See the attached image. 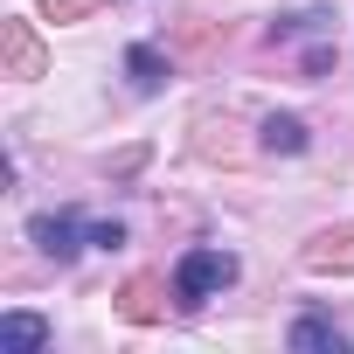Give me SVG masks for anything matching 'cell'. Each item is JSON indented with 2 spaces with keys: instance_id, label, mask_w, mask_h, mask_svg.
Wrapping results in <instances>:
<instances>
[{
  "instance_id": "1",
  "label": "cell",
  "mask_w": 354,
  "mask_h": 354,
  "mask_svg": "<svg viewBox=\"0 0 354 354\" xmlns=\"http://www.w3.org/2000/svg\"><path fill=\"white\" fill-rule=\"evenodd\" d=\"M230 285H236V257H230L223 243H195L181 264H174V299H181L188 313L209 306V299H223Z\"/></svg>"
},
{
  "instance_id": "2",
  "label": "cell",
  "mask_w": 354,
  "mask_h": 354,
  "mask_svg": "<svg viewBox=\"0 0 354 354\" xmlns=\"http://www.w3.org/2000/svg\"><path fill=\"white\" fill-rule=\"evenodd\" d=\"M28 236H35V250H42L49 264H70V257L91 243V223H84L77 209H49V216L28 223Z\"/></svg>"
},
{
  "instance_id": "3",
  "label": "cell",
  "mask_w": 354,
  "mask_h": 354,
  "mask_svg": "<svg viewBox=\"0 0 354 354\" xmlns=\"http://www.w3.org/2000/svg\"><path fill=\"white\" fill-rule=\"evenodd\" d=\"M306 271H354V223L319 230V236L306 243Z\"/></svg>"
},
{
  "instance_id": "4",
  "label": "cell",
  "mask_w": 354,
  "mask_h": 354,
  "mask_svg": "<svg viewBox=\"0 0 354 354\" xmlns=\"http://www.w3.org/2000/svg\"><path fill=\"white\" fill-rule=\"evenodd\" d=\"M56 340V326L42 313H0V347H15V354H42Z\"/></svg>"
},
{
  "instance_id": "5",
  "label": "cell",
  "mask_w": 354,
  "mask_h": 354,
  "mask_svg": "<svg viewBox=\"0 0 354 354\" xmlns=\"http://www.w3.org/2000/svg\"><path fill=\"white\" fill-rule=\"evenodd\" d=\"M125 77H132V91H146V97H153V91H167L174 63H167L153 42H132V49H125Z\"/></svg>"
},
{
  "instance_id": "6",
  "label": "cell",
  "mask_w": 354,
  "mask_h": 354,
  "mask_svg": "<svg viewBox=\"0 0 354 354\" xmlns=\"http://www.w3.org/2000/svg\"><path fill=\"white\" fill-rule=\"evenodd\" d=\"M285 347H299V354H347V333L333 326V319H292V333H285Z\"/></svg>"
},
{
  "instance_id": "7",
  "label": "cell",
  "mask_w": 354,
  "mask_h": 354,
  "mask_svg": "<svg viewBox=\"0 0 354 354\" xmlns=\"http://www.w3.org/2000/svg\"><path fill=\"white\" fill-rule=\"evenodd\" d=\"M257 139H264V153H306V146H313L306 118H292V111H271V118L257 125Z\"/></svg>"
},
{
  "instance_id": "8",
  "label": "cell",
  "mask_w": 354,
  "mask_h": 354,
  "mask_svg": "<svg viewBox=\"0 0 354 354\" xmlns=\"http://www.w3.org/2000/svg\"><path fill=\"white\" fill-rule=\"evenodd\" d=\"M0 42H8V70H15V77H42V49H35L28 21H8V28H0Z\"/></svg>"
},
{
  "instance_id": "9",
  "label": "cell",
  "mask_w": 354,
  "mask_h": 354,
  "mask_svg": "<svg viewBox=\"0 0 354 354\" xmlns=\"http://www.w3.org/2000/svg\"><path fill=\"white\" fill-rule=\"evenodd\" d=\"M118 313H125V319H139V326H146V319H160V292H153V278H132V285H125V299H118Z\"/></svg>"
},
{
  "instance_id": "10",
  "label": "cell",
  "mask_w": 354,
  "mask_h": 354,
  "mask_svg": "<svg viewBox=\"0 0 354 354\" xmlns=\"http://www.w3.org/2000/svg\"><path fill=\"white\" fill-rule=\"evenodd\" d=\"M104 0H42V15L49 21H84V15H97Z\"/></svg>"
},
{
  "instance_id": "11",
  "label": "cell",
  "mask_w": 354,
  "mask_h": 354,
  "mask_svg": "<svg viewBox=\"0 0 354 354\" xmlns=\"http://www.w3.org/2000/svg\"><path fill=\"white\" fill-rule=\"evenodd\" d=\"M91 243H97V250H118V243H125V223H91Z\"/></svg>"
},
{
  "instance_id": "12",
  "label": "cell",
  "mask_w": 354,
  "mask_h": 354,
  "mask_svg": "<svg viewBox=\"0 0 354 354\" xmlns=\"http://www.w3.org/2000/svg\"><path fill=\"white\" fill-rule=\"evenodd\" d=\"M326 70H333V49H326V42H319V49H306V77H326Z\"/></svg>"
}]
</instances>
